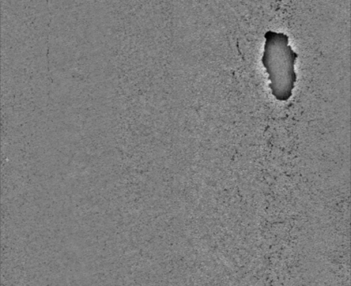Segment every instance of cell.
Here are the masks:
<instances>
[{
    "mask_svg": "<svg viewBox=\"0 0 351 286\" xmlns=\"http://www.w3.org/2000/svg\"><path fill=\"white\" fill-rule=\"evenodd\" d=\"M264 38L262 63L269 74L271 94L278 101H288L297 82L294 65L299 54L289 46V37L285 33L267 31Z\"/></svg>",
    "mask_w": 351,
    "mask_h": 286,
    "instance_id": "cell-1",
    "label": "cell"
}]
</instances>
